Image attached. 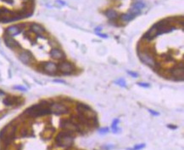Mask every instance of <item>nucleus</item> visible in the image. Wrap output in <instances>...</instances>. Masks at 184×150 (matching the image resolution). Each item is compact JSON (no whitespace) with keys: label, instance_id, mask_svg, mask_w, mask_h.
<instances>
[{"label":"nucleus","instance_id":"obj_1","mask_svg":"<svg viewBox=\"0 0 184 150\" xmlns=\"http://www.w3.org/2000/svg\"><path fill=\"white\" fill-rule=\"evenodd\" d=\"M174 29H175V27L171 25V21H169V19L161 20L157 23H155L154 26H152V27L144 35V38L146 39L147 41H151L157 36L162 33H171Z\"/></svg>","mask_w":184,"mask_h":150},{"label":"nucleus","instance_id":"obj_2","mask_svg":"<svg viewBox=\"0 0 184 150\" xmlns=\"http://www.w3.org/2000/svg\"><path fill=\"white\" fill-rule=\"evenodd\" d=\"M50 104H51V102L42 101V102H39L38 104L28 108L24 112V114L26 116H29V117H33V118L50 114V113H52L50 110Z\"/></svg>","mask_w":184,"mask_h":150},{"label":"nucleus","instance_id":"obj_3","mask_svg":"<svg viewBox=\"0 0 184 150\" xmlns=\"http://www.w3.org/2000/svg\"><path fill=\"white\" fill-rule=\"evenodd\" d=\"M74 132L69 131H63L60 132L56 138L55 142L58 146L63 147V148H69L72 146L74 142Z\"/></svg>","mask_w":184,"mask_h":150},{"label":"nucleus","instance_id":"obj_4","mask_svg":"<svg viewBox=\"0 0 184 150\" xmlns=\"http://www.w3.org/2000/svg\"><path fill=\"white\" fill-rule=\"evenodd\" d=\"M138 57H139L140 61L144 64L147 65V66H148L149 68H151L153 69L156 68V66H157L156 62H155V60L154 59V57L151 56V54L149 52H148V51H139L138 52Z\"/></svg>","mask_w":184,"mask_h":150},{"label":"nucleus","instance_id":"obj_5","mask_svg":"<svg viewBox=\"0 0 184 150\" xmlns=\"http://www.w3.org/2000/svg\"><path fill=\"white\" fill-rule=\"evenodd\" d=\"M60 127L62 129H64L65 131H69L71 132H75V131L81 132V131H82L81 128H80L75 124H74L71 119H61Z\"/></svg>","mask_w":184,"mask_h":150},{"label":"nucleus","instance_id":"obj_6","mask_svg":"<svg viewBox=\"0 0 184 150\" xmlns=\"http://www.w3.org/2000/svg\"><path fill=\"white\" fill-rule=\"evenodd\" d=\"M50 110L52 113H54L56 115L60 114H66L68 112V108L60 102H51L50 104Z\"/></svg>","mask_w":184,"mask_h":150},{"label":"nucleus","instance_id":"obj_7","mask_svg":"<svg viewBox=\"0 0 184 150\" xmlns=\"http://www.w3.org/2000/svg\"><path fill=\"white\" fill-rule=\"evenodd\" d=\"M57 67H58V69L64 74H71L73 73L75 69L73 65L67 62H62Z\"/></svg>","mask_w":184,"mask_h":150},{"label":"nucleus","instance_id":"obj_8","mask_svg":"<svg viewBox=\"0 0 184 150\" xmlns=\"http://www.w3.org/2000/svg\"><path fill=\"white\" fill-rule=\"evenodd\" d=\"M183 65L180 67V65L177 68H173L170 70V74L173 77L175 80H183Z\"/></svg>","mask_w":184,"mask_h":150},{"label":"nucleus","instance_id":"obj_9","mask_svg":"<svg viewBox=\"0 0 184 150\" xmlns=\"http://www.w3.org/2000/svg\"><path fill=\"white\" fill-rule=\"evenodd\" d=\"M42 69L46 74L52 75L57 73L58 67L55 63L51 62H44L42 64Z\"/></svg>","mask_w":184,"mask_h":150},{"label":"nucleus","instance_id":"obj_10","mask_svg":"<svg viewBox=\"0 0 184 150\" xmlns=\"http://www.w3.org/2000/svg\"><path fill=\"white\" fill-rule=\"evenodd\" d=\"M19 59L24 63V64H28L33 60V56L32 55L31 52L27 50H23L20 53L19 55Z\"/></svg>","mask_w":184,"mask_h":150},{"label":"nucleus","instance_id":"obj_11","mask_svg":"<svg viewBox=\"0 0 184 150\" xmlns=\"http://www.w3.org/2000/svg\"><path fill=\"white\" fill-rule=\"evenodd\" d=\"M4 42H5L6 45L8 47H9V48H11V49H15V48H20L21 47L20 44L17 41H15L13 38L7 35V34L4 35Z\"/></svg>","mask_w":184,"mask_h":150},{"label":"nucleus","instance_id":"obj_12","mask_svg":"<svg viewBox=\"0 0 184 150\" xmlns=\"http://www.w3.org/2000/svg\"><path fill=\"white\" fill-rule=\"evenodd\" d=\"M21 31H22V27H20V25L12 26V27H8L6 29L5 34L9 35L10 37H13V36H15V35H18Z\"/></svg>","mask_w":184,"mask_h":150},{"label":"nucleus","instance_id":"obj_13","mask_svg":"<svg viewBox=\"0 0 184 150\" xmlns=\"http://www.w3.org/2000/svg\"><path fill=\"white\" fill-rule=\"evenodd\" d=\"M51 56L55 60H62L66 57V55L58 48H53L50 52Z\"/></svg>","mask_w":184,"mask_h":150},{"label":"nucleus","instance_id":"obj_14","mask_svg":"<svg viewBox=\"0 0 184 150\" xmlns=\"http://www.w3.org/2000/svg\"><path fill=\"white\" fill-rule=\"evenodd\" d=\"M31 30H32L33 33H35L36 34H37L38 36H40V37L42 38H44L43 34H44V33H45V29H44L42 26H40V25H38V24H36V23H33V24L31 25Z\"/></svg>","mask_w":184,"mask_h":150},{"label":"nucleus","instance_id":"obj_15","mask_svg":"<svg viewBox=\"0 0 184 150\" xmlns=\"http://www.w3.org/2000/svg\"><path fill=\"white\" fill-rule=\"evenodd\" d=\"M18 102V98L14 96H7L3 99V104L6 106H13Z\"/></svg>","mask_w":184,"mask_h":150},{"label":"nucleus","instance_id":"obj_16","mask_svg":"<svg viewBox=\"0 0 184 150\" xmlns=\"http://www.w3.org/2000/svg\"><path fill=\"white\" fill-rule=\"evenodd\" d=\"M136 17V15H134V14H132V12H128V13H126V14H123V15H120V19H121V21H132V19H134Z\"/></svg>","mask_w":184,"mask_h":150},{"label":"nucleus","instance_id":"obj_17","mask_svg":"<svg viewBox=\"0 0 184 150\" xmlns=\"http://www.w3.org/2000/svg\"><path fill=\"white\" fill-rule=\"evenodd\" d=\"M105 15L110 19V20H115L118 17V14L116 11H115L114 9H108L105 12Z\"/></svg>","mask_w":184,"mask_h":150},{"label":"nucleus","instance_id":"obj_18","mask_svg":"<svg viewBox=\"0 0 184 150\" xmlns=\"http://www.w3.org/2000/svg\"><path fill=\"white\" fill-rule=\"evenodd\" d=\"M132 7H133V8L138 9V10H142L145 7V4L143 2H141V1H138V2H136Z\"/></svg>","mask_w":184,"mask_h":150},{"label":"nucleus","instance_id":"obj_19","mask_svg":"<svg viewBox=\"0 0 184 150\" xmlns=\"http://www.w3.org/2000/svg\"><path fill=\"white\" fill-rule=\"evenodd\" d=\"M118 123H119V119H115L114 121H113V123H112V131L114 132V133H117L118 131H119V128L117 127V125H118Z\"/></svg>","mask_w":184,"mask_h":150},{"label":"nucleus","instance_id":"obj_20","mask_svg":"<svg viewBox=\"0 0 184 150\" xmlns=\"http://www.w3.org/2000/svg\"><path fill=\"white\" fill-rule=\"evenodd\" d=\"M115 83L121 87H126V81L123 79V78H120V79H117L116 81H115Z\"/></svg>","mask_w":184,"mask_h":150},{"label":"nucleus","instance_id":"obj_21","mask_svg":"<svg viewBox=\"0 0 184 150\" xmlns=\"http://www.w3.org/2000/svg\"><path fill=\"white\" fill-rule=\"evenodd\" d=\"M144 147H145V144H144V143H142V144H138V145L135 146V147L132 148V149H127V150H141L143 149Z\"/></svg>","mask_w":184,"mask_h":150},{"label":"nucleus","instance_id":"obj_22","mask_svg":"<svg viewBox=\"0 0 184 150\" xmlns=\"http://www.w3.org/2000/svg\"><path fill=\"white\" fill-rule=\"evenodd\" d=\"M29 135V132H28V130H26V129H23L21 131V136L22 137H27Z\"/></svg>","mask_w":184,"mask_h":150},{"label":"nucleus","instance_id":"obj_23","mask_svg":"<svg viewBox=\"0 0 184 150\" xmlns=\"http://www.w3.org/2000/svg\"><path fill=\"white\" fill-rule=\"evenodd\" d=\"M109 131V128H103V129H100L99 131V133H101V134H105V133H107Z\"/></svg>","mask_w":184,"mask_h":150},{"label":"nucleus","instance_id":"obj_24","mask_svg":"<svg viewBox=\"0 0 184 150\" xmlns=\"http://www.w3.org/2000/svg\"><path fill=\"white\" fill-rule=\"evenodd\" d=\"M138 84L139 86H141V87H145V88H148V87L150 86L149 84H147V83H138Z\"/></svg>","mask_w":184,"mask_h":150},{"label":"nucleus","instance_id":"obj_25","mask_svg":"<svg viewBox=\"0 0 184 150\" xmlns=\"http://www.w3.org/2000/svg\"><path fill=\"white\" fill-rule=\"evenodd\" d=\"M128 74H130L132 77H134V78H138V74L137 73H134V72H131V71H128Z\"/></svg>","mask_w":184,"mask_h":150},{"label":"nucleus","instance_id":"obj_26","mask_svg":"<svg viewBox=\"0 0 184 150\" xmlns=\"http://www.w3.org/2000/svg\"><path fill=\"white\" fill-rule=\"evenodd\" d=\"M148 112H150L151 114H153V115H154V116H158V115L160 114V113H159V112H155V111H153V110H151V109H149V110H148Z\"/></svg>","mask_w":184,"mask_h":150},{"label":"nucleus","instance_id":"obj_27","mask_svg":"<svg viewBox=\"0 0 184 150\" xmlns=\"http://www.w3.org/2000/svg\"><path fill=\"white\" fill-rule=\"evenodd\" d=\"M97 35H99V36H100V37H102V38H107V35H104L103 33H97Z\"/></svg>","mask_w":184,"mask_h":150},{"label":"nucleus","instance_id":"obj_28","mask_svg":"<svg viewBox=\"0 0 184 150\" xmlns=\"http://www.w3.org/2000/svg\"><path fill=\"white\" fill-rule=\"evenodd\" d=\"M101 29H102L101 27H97V28L95 29V32H96V33H99V32L101 31Z\"/></svg>","mask_w":184,"mask_h":150},{"label":"nucleus","instance_id":"obj_29","mask_svg":"<svg viewBox=\"0 0 184 150\" xmlns=\"http://www.w3.org/2000/svg\"><path fill=\"white\" fill-rule=\"evenodd\" d=\"M168 127L171 129H177V126H173V125H168Z\"/></svg>","mask_w":184,"mask_h":150},{"label":"nucleus","instance_id":"obj_30","mask_svg":"<svg viewBox=\"0 0 184 150\" xmlns=\"http://www.w3.org/2000/svg\"><path fill=\"white\" fill-rule=\"evenodd\" d=\"M3 95H4V92H3V90H0V96H3Z\"/></svg>","mask_w":184,"mask_h":150}]
</instances>
